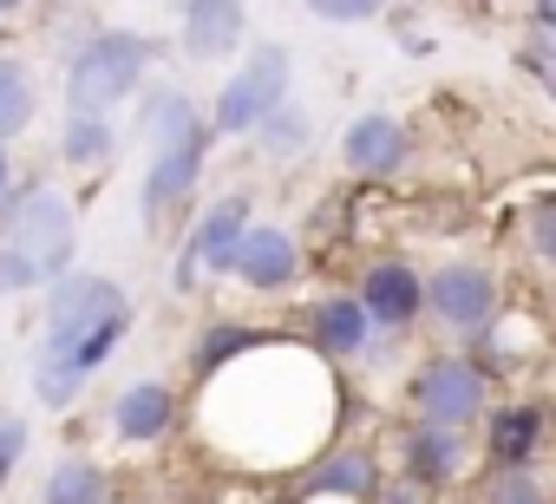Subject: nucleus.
I'll list each match as a JSON object with an SVG mask.
<instances>
[{"label":"nucleus","mask_w":556,"mask_h":504,"mask_svg":"<svg viewBox=\"0 0 556 504\" xmlns=\"http://www.w3.org/2000/svg\"><path fill=\"white\" fill-rule=\"evenodd\" d=\"M40 125V79L21 53H0V144H14Z\"/></svg>","instance_id":"18"},{"label":"nucleus","mask_w":556,"mask_h":504,"mask_svg":"<svg viewBox=\"0 0 556 504\" xmlns=\"http://www.w3.org/2000/svg\"><path fill=\"white\" fill-rule=\"evenodd\" d=\"M523 229H530V249L556 269V197H543V203L530 210V223H523Z\"/></svg>","instance_id":"25"},{"label":"nucleus","mask_w":556,"mask_h":504,"mask_svg":"<svg viewBox=\"0 0 556 504\" xmlns=\"http://www.w3.org/2000/svg\"><path fill=\"white\" fill-rule=\"evenodd\" d=\"M249 138H255V144H262L268 158H295V151H302V144L315 138V118H308V112H302L295 99H282V105H275V112H268V118H262V125H255Z\"/></svg>","instance_id":"22"},{"label":"nucleus","mask_w":556,"mask_h":504,"mask_svg":"<svg viewBox=\"0 0 556 504\" xmlns=\"http://www.w3.org/2000/svg\"><path fill=\"white\" fill-rule=\"evenodd\" d=\"M484 504H556V497H549V484L536 478V465H510V471H497V478L484 484Z\"/></svg>","instance_id":"23"},{"label":"nucleus","mask_w":556,"mask_h":504,"mask_svg":"<svg viewBox=\"0 0 556 504\" xmlns=\"http://www.w3.org/2000/svg\"><path fill=\"white\" fill-rule=\"evenodd\" d=\"M530 21H536V27H549V34H556V0H536V14H530Z\"/></svg>","instance_id":"31"},{"label":"nucleus","mask_w":556,"mask_h":504,"mask_svg":"<svg viewBox=\"0 0 556 504\" xmlns=\"http://www.w3.org/2000/svg\"><path fill=\"white\" fill-rule=\"evenodd\" d=\"M380 8H387V0H308L315 21H341V27H348V21H374Z\"/></svg>","instance_id":"27"},{"label":"nucleus","mask_w":556,"mask_h":504,"mask_svg":"<svg viewBox=\"0 0 556 504\" xmlns=\"http://www.w3.org/2000/svg\"><path fill=\"white\" fill-rule=\"evenodd\" d=\"M380 458H374V445H361V439H341V445H321L315 458H308V471H302V497H348V504H367L374 491H380Z\"/></svg>","instance_id":"10"},{"label":"nucleus","mask_w":556,"mask_h":504,"mask_svg":"<svg viewBox=\"0 0 556 504\" xmlns=\"http://www.w3.org/2000/svg\"><path fill=\"white\" fill-rule=\"evenodd\" d=\"M354 302L367 308V322L374 328H387V335H406L419 315H426V282H419V269L413 263H367L361 269V289H354Z\"/></svg>","instance_id":"9"},{"label":"nucleus","mask_w":556,"mask_h":504,"mask_svg":"<svg viewBox=\"0 0 556 504\" xmlns=\"http://www.w3.org/2000/svg\"><path fill=\"white\" fill-rule=\"evenodd\" d=\"M40 295H47V322H40V348H34V400L47 413H66V406H79L86 380L118 354L138 308L112 276H92V269H66Z\"/></svg>","instance_id":"1"},{"label":"nucleus","mask_w":556,"mask_h":504,"mask_svg":"<svg viewBox=\"0 0 556 504\" xmlns=\"http://www.w3.org/2000/svg\"><path fill=\"white\" fill-rule=\"evenodd\" d=\"M367 504H426V484L400 471V478H380V491H374Z\"/></svg>","instance_id":"28"},{"label":"nucleus","mask_w":556,"mask_h":504,"mask_svg":"<svg viewBox=\"0 0 556 504\" xmlns=\"http://www.w3.org/2000/svg\"><path fill=\"white\" fill-rule=\"evenodd\" d=\"M47 289V276L21 256L14 242H0V295H40Z\"/></svg>","instance_id":"24"},{"label":"nucleus","mask_w":556,"mask_h":504,"mask_svg":"<svg viewBox=\"0 0 556 504\" xmlns=\"http://www.w3.org/2000/svg\"><path fill=\"white\" fill-rule=\"evenodd\" d=\"M341 158H348L354 177H400L406 158H413V138L393 112H361L341 138Z\"/></svg>","instance_id":"13"},{"label":"nucleus","mask_w":556,"mask_h":504,"mask_svg":"<svg viewBox=\"0 0 556 504\" xmlns=\"http://www.w3.org/2000/svg\"><path fill=\"white\" fill-rule=\"evenodd\" d=\"M229 276L242 289H255V295H282L302 276V242L282 223H249L242 242H236V256H229Z\"/></svg>","instance_id":"8"},{"label":"nucleus","mask_w":556,"mask_h":504,"mask_svg":"<svg viewBox=\"0 0 556 504\" xmlns=\"http://www.w3.org/2000/svg\"><path fill=\"white\" fill-rule=\"evenodd\" d=\"M255 341H268V328H255V322H203L197 328V348H190V380H210L216 367H229Z\"/></svg>","instance_id":"21"},{"label":"nucleus","mask_w":556,"mask_h":504,"mask_svg":"<svg viewBox=\"0 0 556 504\" xmlns=\"http://www.w3.org/2000/svg\"><path fill=\"white\" fill-rule=\"evenodd\" d=\"M27 439H34V432H27V419H14V413L0 419V484H8V478H14V465L27 458Z\"/></svg>","instance_id":"26"},{"label":"nucleus","mask_w":556,"mask_h":504,"mask_svg":"<svg viewBox=\"0 0 556 504\" xmlns=\"http://www.w3.org/2000/svg\"><path fill=\"white\" fill-rule=\"evenodd\" d=\"M400 458H406V478H419L426 491H439V484H458V478H465L471 445H465L458 426L413 419V426H400Z\"/></svg>","instance_id":"12"},{"label":"nucleus","mask_w":556,"mask_h":504,"mask_svg":"<svg viewBox=\"0 0 556 504\" xmlns=\"http://www.w3.org/2000/svg\"><path fill=\"white\" fill-rule=\"evenodd\" d=\"M21 190V171H14V151L0 144V210H8V197Z\"/></svg>","instance_id":"30"},{"label":"nucleus","mask_w":556,"mask_h":504,"mask_svg":"<svg viewBox=\"0 0 556 504\" xmlns=\"http://www.w3.org/2000/svg\"><path fill=\"white\" fill-rule=\"evenodd\" d=\"M0 242H14L21 256L53 282L73 269L79 256V210L60 184H21L8 197V210H0Z\"/></svg>","instance_id":"4"},{"label":"nucleus","mask_w":556,"mask_h":504,"mask_svg":"<svg viewBox=\"0 0 556 504\" xmlns=\"http://www.w3.org/2000/svg\"><path fill=\"white\" fill-rule=\"evenodd\" d=\"M543 439H549V413L530 406V400H517V406H497V413H491L484 458H491L497 471H510V465H536Z\"/></svg>","instance_id":"17"},{"label":"nucleus","mask_w":556,"mask_h":504,"mask_svg":"<svg viewBox=\"0 0 556 504\" xmlns=\"http://www.w3.org/2000/svg\"><path fill=\"white\" fill-rule=\"evenodd\" d=\"M138 131L151 144V171L138 184V216H144V236H164L170 216H184V203L197 197L203 184V164H210V118L203 105L184 92V86H157L144 92L138 105Z\"/></svg>","instance_id":"2"},{"label":"nucleus","mask_w":556,"mask_h":504,"mask_svg":"<svg viewBox=\"0 0 556 504\" xmlns=\"http://www.w3.org/2000/svg\"><path fill=\"white\" fill-rule=\"evenodd\" d=\"M302 328H308V348L321 361H361L367 341H374V322H367V308L354 295H321Z\"/></svg>","instance_id":"15"},{"label":"nucleus","mask_w":556,"mask_h":504,"mask_svg":"<svg viewBox=\"0 0 556 504\" xmlns=\"http://www.w3.org/2000/svg\"><path fill=\"white\" fill-rule=\"evenodd\" d=\"M426 308L439 315V328L452 341H465L471 361H484V341L497 322V276L484 263H445L426 276Z\"/></svg>","instance_id":"7"},{"label":"nucleus","mask_w":556,"mask_h":504,"mask_svg":"<svg viewBox=\"0 0 556 504\" xmlns=\"http://www.w3.org/2000/svg\"><path fill=\"white\" fill-rule=\"evenodd\" d=\"M60 158H66V171H105V164L118 158L112 112H66V125H60Z\"/></svg>","instance_id":"19"},{"label":"nucleus","mask_w":556,"mask_h":504,"mask_svg":"<svg viewBox=\"0 0 556 504\" xmlns=\"http://www.w3.org/2000/svg\"><path fill=\"white\" fill-rule=\"evenodd\" d=\"M157 60V40L151 34H131V27H99L92 40H79V53L66 60V112H112L125 105L144 73Z\"/></svg>","instance_id":"3"},{"label":"nucleus","mask_w":556,"mask_h":504,"mask_svg":"<svg viewBox=\"0 0 556 504\" xmlns=\"http://www.w3.org/2000/svg\"><path fill=\"white\" fill-rule=\"evenodd\" d=\"M105 504H138V497H118V491H112V497H105Z\"/></svg>","instance_id":"34"},{"label":"nucleus","mask_w":556,"mask_h":504,"mask_svg":"<svg viewBox=\"0 0 556 504\" xmlns=\"http://www.w3.org/2000/svg\"><path fill=\"white\" fill-rule=\"evenodd\" d=\"M177 413H184V400L170 380H125L112 400V439L118 445H157L177 432Z\"/></svg>","instance_id":"11"},{"label":"nucleus","mask_w":556,"mask_h":504,"mask_svg":"<svg viewBox=\"0 0 556 504\" xmlns=\"http://www.w3.org/2000/svg\"><path fill=\"white\" fill-rule=\"evenodd\" d=\"M112 497V471L92 458V452H66L53 458L47 484H40V504H105Z\"/></svg>","instance_id":"20"},{"label":"nucleus","mask_w":556,"mask_h":504,"mask_svg":"<svg viewBox=\"0 0 556 504\" xmlns=\"http://www.w3.org/2000/svg\"><path fill=\"white\" fill-rule=\"evenodd\" d=\"M242 27H249L242 0H184L177 47H184L190 60H223V53L242 47Z\"/></svg>","instance_id":"16"},{"label":"nucleus","mask_w":556,"mask_h":504,"mask_svg":"<svg viewBox=\"0 0 556 504\" xmlns=\"http://www.w3.org/2000/svg\"><path fill=\"white\" fill-rule=\"evenodd\" d=\"M517 66H523V73H530V79H536V86H543L549 99H556V53H543V47H530V40H523Z\"/></svg>","instance_id":"29"},{"label":"nucleus","mask_w":556,"mask_h":504,"mask_svg":"<svg viewBox=\"0 0 556 504\" xmlns=\"http://www.w3.org/2000/svg\"><path fill=\"white\" fill-rule=\"evenodd\" d=\"M249 190H229V197H216L197 223H190V256L203 263V276H229V256H236V242H242V229H249Z\"/></svg>","instance_id":"14"},{"label":"nucleus","mask_w":556,"mask_h":504,"mask_svg":"<svg viewBox=\"0 0 556 504\" xmlns=\"http://www.w3.org/2000/svg\"><path fill=\"white\" fill-rule=\"evenodd\" d=\"M262 504H308L302 491H275V497H262Z\"/></svg>","instance_id":"33"},{"label":"nucleus","mask_w":556,"mask_h":504,"mask_svg":"<svg viewBox=\"0 0 556 504\" xmlns=\"http://www.w3.org/2000/svg\"><path fill=\"white\" fill-rule=\"evenodd\" d=\"M34 0H0V21H14V14H27Z\"/></svg>","instance_id":"32"},{"label":"nucleus","mask_w":556,"mask_h":504,"mask_svg":"<svg viewBox=\"0 0 556 504\" xmlns=\"http://www.w3.org/2000/svg\"><path fill=\"white\" fill-rule=\"evenodd\" d=\"M406 406L432 426H478L491 413V367L471 354H432L406 374Z\"/></svg>","instance_id":"6"},{"label":"nucleus","mask_w":556,"mask_h":504,"mask_svg":"<svg viewBox=\"0 0 556 504\" xmlns=\"http://www.w3.org/2000/svg\"><path fill=\"white\" fill-rule=\"evenodd\" d=\"M289 79H295L289 47H282V40H262V47H255V53L223 79L216 105L203 112V118H210V138H249L275 105L289 99Z\"/></svg>","instance_id":"5"}]
</instances>
